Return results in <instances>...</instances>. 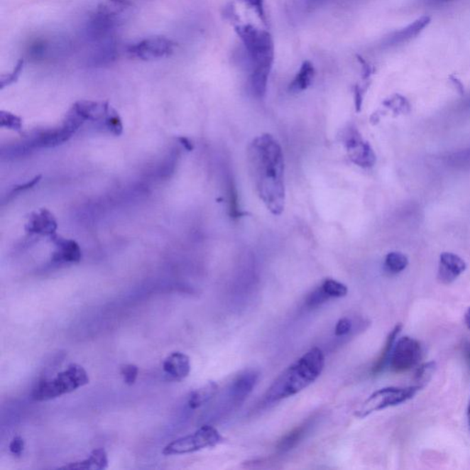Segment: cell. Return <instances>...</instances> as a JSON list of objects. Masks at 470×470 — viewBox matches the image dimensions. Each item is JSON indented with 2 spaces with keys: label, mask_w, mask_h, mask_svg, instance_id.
<instances>
[{
  "label": "cell",
  "mask_w": 470,
  "mask_h": 470,
  "mask_svg": "<svg viewBox=\"0 0 470 470\" xmlns=\"http://www.w3.org/2000/svg\"><path fill=\"white\" fill-rule=\"evenodd\" d=\"M248 165L251 177L260 199L274 215L285 209L284 156L281 146L271 134L256 137L250 144Z\"/></svg>",
  "instance_id": "obj_1"
},
{
  "label": "cell",
  "mask_w": 470,
  "mask_h": 470,
  "mask_svg": "<svg viewBox=\"0 0 470 470\" xmlns=\"http://www.w3.org/2000/svg\"><path fill=\"white\" fill-rule=\"evenodd\" d=\"M324 365V352L319 347H313L275 378L266 390L263 403H278L305 390L321 376Z\"/></svg>",
  "instance_id": "obj_2"
},
{
  "label": "cell",
  "mask_w": 470,
  "mask_h": 470,
  "mask_svg": "<svg viewBox=\"0 0 470 470\" xmlns=\"http://www.w3.org/2000/svg\"><path fill=\"white\" fill-rule=\"evenodd\" d=\"M237 35L244 43L248 55L252 74L251 87L258 98H263L268 87V77L275 60V45L268 31L253 25L235 27Z\"/></svg>",
  "instance_id": "obj_3"
},
{
  "label": "cell",
  "mask_w": 470,
  "mask_h": 470,
  "mask_svg": "<svg viewBox=\"0 0 470 470\" xmlns=\"http://www.w3.org/2000/svg\"><path fill=\"white\" fill-rule=\"evenodd\" d=\"M89 383V377L83 366L71 364L65 371L59 373L55 378L43 379L33 391V398L37 402H46L72 393Z\"/></svg>",
  "instance_id": "obj_4"
},
{
  "label": "cell",
  "mask_w": 470,
  "mask_h": 470,
  "mask_svg": "<svg viewBox=\"0 0 470 470\" xmlns=\"http://www.w3.org/2000/svg\"><path fill=\"white\" fill-rule=\"evenodd\" d=\"M133 9L130 0H105L100 3L89 21L92 35L96 38L108 36L129 20Z\"/></svg>",
  "instance_id": "obj_5"
},
{
  "label": "cell",
  "mask_w": 470,
  "mask_h": 470,
  "mask_svg": "<svg viewBox=\"0 0 470 470\" xmlns=\"http://www.w3.org/2000/svg\"><path fill=\"white\" fill-rule=\"evenodd\" d=\"M422 387L418 385H412L409 387H387L381 388L361 404V406L356 410L355 415L359 418H366L371 413L379 412V410L400 405V404L408 402L412 400Z\"/></svg>",
  "instance_id": "obj_6"
},
{
  "label": "cell",
  "mask_w": 470,
  "mask_h": 470,
  "mask_svg": "<svg viewBox=\"0 0 470 470\" xmlns=\"http://www.w3.org/2000/svg\"><path fill=\"white\" fill-rule=\"evenodd\" d=\"M224 441V437L217 429L211 425H203L192 435L178 438L168 444L163 450V454L165 456L183 455L204 448L214 447Z\"/></svg>",
  "instance_id": "obj_7"
},
{
  "label": "cell",
  "mask_w": 470,
  "mask_h": 470,
  "mask_svg": "<svg viewBox=\"0 0 470 470\" xmlns=\"http://www.w3.org/2000/svg\"><path fill=\"white\" fill-rule=\"evenodd\" d=\"M422 357V347L418 340L410 337L400 338L391 354L390 369L397 374L409 371L419 364Z\"/></svg>",
  "instance_id": "obj_8"
},
{
  "label": "cell",
  "mask_w": 470,
  "mask_h": 470,
  "mask_svg": "<svg viewBox=\"0 0 470 470\" xmlns=\"http://www.w3.org/2000/svg\"><path fill=\"white\" fill-rule=\"evenodd\" d=\"M175 43L165 37L155 36L143 39L129 46L127 50L131 58L141 61H155L167 58L175 51Z\"/></svg>",
  "instance_id": "obj_9"
},
{
  "label": "cell",
  "mask_w": 470,
  "mask_h": 470,
  "mask_svg": "<svg viewBox=\"0 0 470 470\" xmlns=\"http://www.w3.org/2000/svg\"><path fill=\"white\" fill-rule=\"evenodd\" d=\"M259 377V371L250 368L241 372L231 381L228 386L226 398H225V400H226L225 407L228 410V415L239 408L246 402L258 384Z\"/></svg>",
  "instance_id": "obj_10"
},
{
  "label": "cell",
  "mask_w": 470,
  "mask_h": 470,
  "mask_svg": "<svg viewBox=\"0 0 470 470\" xmlns=\"http://www.w3.org/2000/svg\"><path fill=\"white\" fill-rule=\"evenodd\" d=\"M347 150L350 158L355 164L362 168H371L376 162L374 152L368 143H365L359 136V131H349L346 139Z\"/></svg>",
  "instance_id": "obj_11"
},
{
  "label": "cell",
  "mask_w": 470,
  "mask_h": 470,
  "mask_svg": "<svg viewBox=\"0 0 470 470\" xmlns=\"http://www.w3.org/2000/svg\"><path fill=\"white\" fill-rule=\"evenodd\" d=\"M466 269V262L452 253H443L440 256L438 268V280L444 285H449L464 273Z\"/></svg>",
  "instance_id": "obj_12"
},
{
  "label": "cell",
  "mask_w": 470,
  "mask_h": 470,
  "mask_svg": "<svg viewBox=\"0 0 470 470\" xmlns=\"http://www.w3.org/2000/svg\"><path fill=\"white\" fill-rule=\"evenodd\" d=\"M163 369L175 381H183L189 377L191 371L190 357L181 352L172 353L163 363Z\"/></svg>",
  "instance_id": "obj_13"
},
{
  "label": "cell",
  "mask_w": 470,
  "mask_h": 470,
  "mask_svg": "<svg viewBox=\"0 0 470 470\" xmlns=\"http://www.w3.org/2000/svg\"><path fill=\"white\" fill-rule=\"evenodd\" d=\"M316 419L317 418L315 416H312L311 418L306 420V422H302V425L297 426L293 430L285 435L278 443V453H288V451L295 448L304 439V437H306V435L308 434L310 430H311Z\"/></svg>",
  "instance_id": "obj_14"
},
{
  "label": "cell",
  "mask_w": 470,
  "mask_h": 470,
  "mask_svg": "<svg viewBox=\"0 0 470 470\" xmlns=\"http://www.w3.org/2000/svg\"><path fill=\"white\" fill-rule=\"evenodd\" d=\"M53 243L58 246V251L53 255V260L59 263H78L81 260V250L76 242L53 235Z\"/></svg>",
  "instance_id": "obj_15"
},
{
  "label": "cell",
  "mask_w": 470,
  "mask_h": 470,
  "mask_svg": "<svg viewBox=\"0 0 470 470\" xmlns=\"http://www.w3.org/2000/svg\"><path fill=\"white\" fill-rule=\"evenodd\" d=\"M402 330L403 324H398L395 325V327L391 330L390 333L388 334L383 349L381 350V355H379L377 361H376L374 366H373L371 371L373 375L381 374V373L386 368V366L390 364V359L391 354H393L395 343H396L397 338L399 337Z\"/></svg>",
  "instance_id": "obj_16"
},
{
  "label": "cell",
  "mask_w": 470,
  "mask_h": 470,
  "mask_svg": "<svg viewBox=\"0 0 470 470\" xmlns=\"http://www.w3.org/2000/svg\"><path fill=\"white\" fill-rule=\"evenodd\" d=\"M430 23L431 18L429 16H422V17L416 20L415 23L410 24L408 27L404 28L402 31L394 33L388 39V45H399V43H406L408 40L415 38Z\"/></svg>",
  "instance_id": "obj_17"
},
{
  "label": "cell",
  "mask_w": 470,
  "mask_h": 470,
  "mask_svg": "<svg viewBox=\"0 0 470 470\" xmlns=\"http://www.w3.org/2000/svg\"><path fill=\"white\" fill-rule=\"evenodd\" d=\"M109 466L108 455L103 448L92 451L89 459L82 461L70 463L62 466L64 469H105Z\"/></svg>",
  "instance_id": "obj_18"
},
{
  "label": "cell",
  "mask_w": 470,
  "mask_h": 470,
  "mask_svg": "<svg viewBox=\"0 0 470 470\" xmlns=\"http://www.w3.org/2000/svg\"><path fill=\"white\" fill-rule=\"evenodd\" d=\"M219 387L214 381L207 382L202 387L197 388L190 393L189 406L190 409L200 408L214 399L218 393Z\"/></svg>",
  "instance_id": "obj_19"
},
{
  "label": "cell",
  "mask_w": 470,
  "mask_h": 470,
  "mask_svg": "<svg viewBox=\"0 0 470 470\" xmlns=\"http://www.w3.org/2000/svg\"><path fill=\"white\" fill-rule=\"evenodd\" d=\"M58 227L51 213L42 211L40 214H33L28 224L27 231L31 234H53Z\"/></svg>",
  "instance_id": "obj_20"
},
{
  "label": "cell",
  "mask_w": 470,
  "mask_h": 470,
  "mask_svg": "<svg viewBox=\"0 0 470 470\" xmlns=\"http://www.w3.org/2000/svg\"><path fill=\"white\" fill-rule=\"evenodd\" d=\"M315 76V69L310 61L302 62L296 77L290 84V90L293 93L304 92L311 86Z\"/></svg>",
  "instance_id": "obj_21"
},
{
  "label": "cell",
  "mask_w": 470,
  "mask_h": 470,
  "mask_svg": "<svg viewBox=\"0 0 470 470\" xmlns=\"http://www.w3.org/2000/svg\"><path fill=\"white\" fill-rule=\"evenodd\" d=\"M408 264L409 260L405 255L399 252H391L388 253L385 258L384 268L388 274L397 275L405 270Z\"/></svg>",
  "instance_id": "obj_22"
},
{
  "label": "cell",
  "mask_w": 470,
  "mask_h": 470,
  "mask_svg": "<svg viewBox=\"0 0 470 470\" xmlns=\"http://www.w3.org/2000/svg\"><path fill=\"white\" fill-rule=\"evenodd\" d=\"M435 371H437V363L435 361L425 363L418 366L415 374V385L424 388L426 384L431 381Z\"/></svg>",
  "instance_id": "obj_23"
},
{
  "label": "cell",
  "mask_w": 470,
  "mask_h": 470,
  "mask_svg": "<svg viewBox=\"0 0 470 470\" xmlns=\"http://www.w3.org/2000/svg\"><path fill=\"white\" fill-rule=\"evenodd\" d=\"M321 288L330 299H339V297L346 296L347 293H349L346 285L334 280H324Z\"/></svg>",
  "instance_id": "obj_24"
},
{
  "label": "cell",
  "mask_w": 470,
  "mask_h": 470,
  "mask_svg": "<svg viewBox=\"0 0 470 470\" xmlns=\"http://www.w3.org/2000/svg\"><path fill=\"white\" fill-rule=\"evenodd\" d=\"M330 300L327 294L324 293L321 287L316 288L311 294H309L306 299V306L310 309L317 308L321 306L322 303L327 302Z\"/></svg>",
  "instance_id": "obj_25"
},
{
  "label": "cell",
  "mask_w": 470,
  "mask_h": 470,
  "mask_svg": "<svg viewBox=\"0 0 470 470\" xmlns=\"http://www.w3.org/2000/svg\"><path fill=\"white\" fill-rule=\"evenodd\" d=\"M24 64V59H20V60L18 61L17 65H16L13 70H12L11 73L8 75H2L1 78H0L1 89L6 86H9V84L14 83L18 80V77L21 76V72L23 70Z\"/></svg>",
  "instance_id": "obj_26"
},
{
  "label": "cell",
  "mask_w": 470,
  "mask_h": 470,
  "mask_svg": "<svg viewBox=\"0 0 470 470\" xmlns=\"http://www.w3.org/2000/svg\"><path fill=\"white\" fill-rule=\"evenodd\" d=\"M121 374L125 383L131 386L136 382L138 374H139V368L133 364H128L121 366Z\"/></svg>",
  "instance_id": "obj_27"
},
{
  "label": "cell",
  "mask_w": 470,
  "mask_h": 470,
  "mask_svg": "<svg viewBox=\"0 0 470 470\" xmlns=\"http://www.w3.org/2000/svg\"><path fill=\"white\" fill-rule=\"evenodd\" d=\"M353 330V322L349 318L344 317L337 322L334 328V335L337 337H346Z\"/></svg>",
  "instance_id": "obj_28"
},
{
  "label": "cell",
  "mask_w": 470,
  "mask_h": 470,
  "mask_svg": "<svg viewBox=\"0 0 470 470\" xmlns=\"http://www.w3.org/2000/svg\"><path fill=\"white\" fill-rule=\"evenodd\" d=\"M244 4L248 6L258 16L260 20L266 23V15L265 11V0H240Z\"/></svg>",
  "instance_id": "obj_29"
},
{
  "label": "cell",
  "mask_w": 470,
  "mask_h": 470,
  "mask_svg": "<svg viewBox=\"0 0 470 470\" xmlns=\"http://www.w3.org/2000/svg\"><path fill=\"white\" fill-rule=\"evenodd\" d=\"M25 443L23 437H16L9 444V451L14 457H21L23 455Z\"/></svg>",
  "instance_id": "obj_30"
},
{
  "label": "cell",
  "mask_w": 470,
  "mask_h": 470,
  "mask_svg": "<svg viewBox=\"0 0 470 470\" xmlns=\"http://www.w3.org/2000/svg\"><path fill=\"white\" fill-rule=\"evenodd\" d=\"M388 106H393L395 111L406 112V109H410L409 103L403 97L396 96L394 99L388 100Z\"/></svg>",
  "instance_id": "obj_31"
},
{
  "label": "cell",
  "mask_w": 470,
  "mask_h": 470,
  "mask_svg": "<svg viewBox=\"0 0 470 470\" xmlns=\"http://www.w3.org/2000/svg\"><path fill=\"white\" fill-rule=\"evenodd\" d=\"M463 355L465 357L466 364L469 365L470 368V341H466L463 346Z\"/></svg>",
  "instance_id": "obj_32"
},
{
  "label": "cell",
  "mask_w": 470,
  "mask_h": 470,
  "mask_svg": "<svg viewBox=\"0 0 470 470\" xmlns=\"http://www.w3.org/2000/svg\"><path fill=\"white\" fill-rule=\"evenodd\" d=\"M451 81H452L453 84H455V87H457V90L460 93H464V87L461 82L459 80H457V77H450Z\"/></svg>",
  "instance_id": "obj_33"
},
{
  "label": "cell",
  "mask_w": 470,
  "mask_h": 470,
  "mask_svg": "<svg viewBox=\"0 0 470 470\" xmlns=\"http://www.w3.org/2000/svg\"><path fill=\"white\" fill-rule=\"evenodd\" d=\"M180 141L181 143H182L183 146H185V148L189 150V151H191V150L193 149L192 143H191L190 141L187 139V138L181 137L180 138Z\"/></svg>",
  "instance_id": "obj_34"
},
{
  "label": "cell",
  "mask_w": 470,
  "mask_h": 470,
  "mask_svg": "<svg viewBox=\"0 0 470 470\" xmlns=\"http://www.w3.org/2000/svg\"><path fill=\"white\" fill-rule=\"evenodd\" d=\"M464 321H465L466 327L470 330V307L466 309L465 316H464Z\"/></svg>",
  "instance_id": "obj_35"
},
{
  "label": "cell",
  "mask_w": 470,
  "mask_h": 470,
  "mask_svg": "<svg viewBox=\"0 0 470 470\" xmlns=\"http://www.w3.org/2000/svg\"><path fill=\"white\" fill-rule=\"evenodd\" d=\"M468 419H469V424L470 425V403H469V409H468Z\"/></svg>",
  "instance_id": "obj_36"
},
{
  "label": "cell",
  "mask_w": 470,
  "mask_h": 470,
  "mask_svg": "<svg viewBox=\"0 0 470 470\" xmlns=\"http://www.w3.org/2000/svg\"><path fill=\"white\" fill-rule=\"evenodd\" d=\"M440 1H449V0H440Z\"/></svg>",
  "instance_id": "obj_37"
}]
</instances>
